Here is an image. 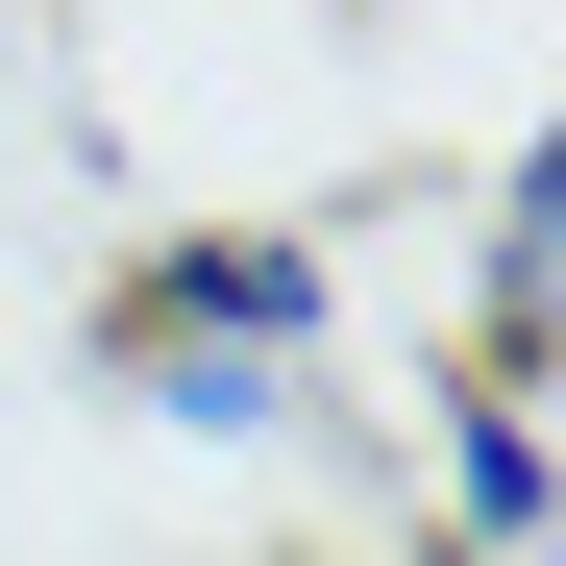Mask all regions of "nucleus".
I'll return each instance as SVG.
<instances>
[{
    "label": "nucleus",
    "instance_id": "nucleus-1",
    "mask_svg": "<svg viewBox=\"0 0 566 566\" xmlns=\"http://www.w3.org/2000/svg\"><path fill=\"white\" fill-rule=\"evenodd\" d=\"M99 395L172 443H296L345 395V247L321 222H172L99 271Z\"/></svg>",
    "mask_w": 566,
    "mask_h": 566
},
{
    "label": "nucleus",
    "instance_id": "nucleus-2",
    "mask_svg": "<svg viewBox=\"0 0 566 566\" xmlns=\"http://www.w3.org/2000/svg\"><path fill=\"white\" fill-rule=\"evenodd\" d=\"M419 493H443V566H542V369H468V345H443Z\"/></svg>",
    "mask_w": 566,
    "mask_h": 566
},
{
    "label": "nucleus",
    "instance_id": "nucleus-3",
    "mask_svg": "<svg viewBox=\"0 0 566 566\" xmlns=\"http://www.w3.org/2000/svg\"><path fill=\"white\" fill-rule=\"evenodd\" d=\"M542 198H566V172L493 148V198H468V369H542Z\"/></svg>",
    "mask_w": 566,
    "mask_h": 566
}]
</instances>
